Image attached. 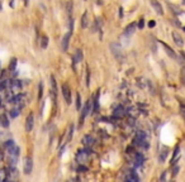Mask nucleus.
<instances>
[{
    "label": "nucleus",
    "instance_id": "obj_1",
    "mask_svg": "<svg viewBox=\"0 0 185 182\" xmlns=\"http://www.w3.org/2000/svg\"><path fill=\"white\" fill-rule=\"evenodd\" d=\"M109 48H110V51H112V53H113V56L116 57V59L118 62H124V52H123V47L119 44V43H110L109 46Z\"/></svg>",
    "mask_w": 185,
    "mask_h": 182
},
{
    "label": "nucleus",
    "instance_id": "obj_2",
    "mask_svg": "<svg viewBox=\"0 0 185 182\" xmlns=\"http://www.w3.org/2000/svg\"><path fill=\"white\" fill-rule=\"evenodd\" d=\"M133 145L137 147H148L147 139H146V134L143 132H138L136 136L133 138Z\"/></svg>",
    "mask_w": 185,
    "mask_h": 182
},
{
    "label": "nucleus",
    "instance_id": "obj_3",
    "mask_svg": "<svg viewBox=\"0 0 185 182\" xmlns=\"http://www.w3.org/2000/svg\"><path fill=\"white\" fill-rule=\"evenodd\" d=\"M90 153H91V149H89V148H86L84 150H79L78 154H76V161H78L79 163H85L89 158Z\"/></svg>",
    "mask_w": 185,
    "mask_h": 182
},
{
    "label": "nucleus",
    "instance_id": "obj_4",
    "mask_svg": "<svg viewBox=\"0 0 185 182\" xmlns=\"http://www.w3.org/2000/svg\"><path fill=\"white\" fill-rule=\"evenodd\" d=\"M61 90H62V95H64L66 104H71V90H70L67 83H64L61 86Z\"/></svg>",
    "mask_w": 185,
    "mask_h": 182
},
{
    "label": "nucleus",
    "instance_id": "obj_5",
    "mask_svg": "<svg viewBox=\"0 0 185 182\" xmlns=\"http://www.w3.org/2000/svg\"><path fill=\"white\" fill-rule=\"evenodd\" d=\"M91 111V101H86L85 105H84V108H82V111H81V117H80V125L82 124V120H84V118L85 117H88L89 113Z\"/></svg>",
    "mask_w": 185,
    "mask_h": 182
},
{
    "label": "nucleus",
    "instance_id": "obj_6",
    "mask_svg": "<svg viewBox=\"0 0 185 182\" xmlns=\"http://www.w3.org/2000/svg\"><path fill=\"white\" fill-rule=\"evenodd\" d=\"M33 170V161H32V157H27L26 161H24V173L26 174H30V172H32Z\"/></svg>",
    "mask_w": 185,
    "mask_h": 182
},
{
    "label": "nucleus",
    "instance_id": "obj_7",
    "mask_svg": "<svg viewBox=\"0 0 185 182\" xmlns=\"http://www.w3.org/2000/svg\"><path fill=\"white\" fill-rule=\"evenodd\" d=\"M160 43L162 44V47L165 48V52L167 53V56H169V57H171V58H174V59H177V57H179V56H177L175 52L173 51V48L170 47L169 44H166V43H164V42H160Z\"/></svg>",
    "mask_w": 185,
    "mask_h": 182
},
{
    "label": "nucleus",
    "instance_id": "obj_8",
    "mask_svg": "<svg viewBox=\"0 0 185 182\" xmlns=\"http://www.w3.org/2000/svg\"><path fill=\"white\" fill-rule=\"evenodd\" d=\"M33 124H34V117L33 114H29L26 119V132H32Z\"/></svg>",
    "mask_w": 185,
    "mask_h": 182
},
{
    "label": "nucleus",
    "instance_id": "obj_9",
    "mask_svg": "<svg viewBox=\"0 0 185 182\" xmlns=\"http://www.w3.org/2000/svg\"><path fill=\"white\" fill-rule=\"evenodd\" d=\"M71 34H72V32L70 30V32L66 33L65 37L62 38V51H64V52H66L69 50V42H70V37H71Z\"/></svg>",
    "mask_w": 185,
    "mask_h": 182
},
{
    "label": "nucleus",
    "instance_id": "obj_10",
    "mask_svg": "<svg viewBox=\"0 0 185 182\" xmlns=\"http://www.w3.org/2000/svg\"><path fill=\"white\" fill-rule=\"evenodd\" d=\"M22 89V82L19 80H12V83H10V91L13 92H18V91Z\"/></svg>",
    "mask_w": 185,
    "mask_h": 182
},
{
    "label": "nucleus",
    "instance_id": "obj_11",
    "mask_svg": "<svg viewBox=\"0 0 185 182\" xmlns=\"http://www.w3.org/2000/svg\"><path fill=\"white\" fill-rule=\"evenodd\" d=\"M125 113H127V111H125V109L123 106H122V105H119V106H117L116 108V110H114V113H113V115H114V118H123L124 115H125Z\"/></svg>",
    "mask_w": 185,
    "mask_h": 182
},
{
    "label": "nucleus",
    "instance_id": "obj_12",
    "mask_svg": "<svg viewBox=\"0 0 185 182\" xmlns=\"http://www.w3.org/2000/svg\"><path fill=\"white\" fill-rule=\"evenodd\" d=\"M173 39L177 47H183L184 46V39L181 38V36L177 32H173Z\"/></svg>",
    "mask_w": 185,
    "mask_h": 182
},
{
    "label": "nucleus",
    "instance_id": "obj_13",
    "mask_svg": "<svg viewBox=\"0 0 185 182\" xmlns=\"http://www.w3.org/2000/svg\"><path fill=\"white\" fill-rule=\"evenodd\" d=\"M136 28H137V24H136V23L128 24V26L125 27V29H124L123 36H131V34H133V33H134V30H136Z\"/></svg>",
    "mask_w": 185,
    "mask_h": 182
},
{
    "label": "nucleus",
    "instance_id": "obj_14",
    "mask_svg": "<svg viewBox=\"0 0 185 182\" xmlns=\"http://www.w3.org/2000/svg\"><path fill=\"white\" fill-rule=\"evenodd\" d=\"M151 5L153 6V9L156 10V13H157L159 15H162L164 14V9H162L161 4H160L157 0H151Z\"/></svg>",
    "mask_w": 185,
    "mask_h": 182
},
{
    "label": "nucleus",
    "instance_id": "obj_15",
    "mask_svg": "<svg viewBox=\"0 0 185 182\" xmlns=\"http://www.w3.org/2000/svg\"><path fill=\"white\" fill-rule=\"evenodd\" d=\"M56 94H57V86H56V80L55 76H51V95L53 97V100H56Z\"/></svg>",
    "mask_w": 185,
    "mask_h": 182
},
{
    "label": "nucleus",
    "instance_id": "obj_16",
    "mask_svg": "<svg viewBox=\"0 0 185 182\" xmlns=\"http://www.w3.org/2000/svg\"><path fill=\"white\" fill-rule=\"evenodd\" d=\"M167 156H169V148H167V147H164L162 150L160 152V156H159L160 163H164V162H165L166 158H167Z\"/></svg>",
    "mask_w": 185,
    "mask_h": 182
},
{
    "label": "nucleus",
    "instance_id": "obj_17",
    "mask_svg": "<svg viewBox=\"0 0 185 182\" xmlns=\"http://www.w3.org/2000/svg\"><path fill=\"white\" fill-rule=\"evenodd\" d=\"M72 61H74V66L76 63H80V62L82 61V51L81 50H76L75 51V54H74V58H72Z\"/></svg>",
    "mask_w": 185,
    "mask_h": 182
},
{
    "label": "nucleus",
    "instance_id": "obj_18",
    "mask_svg": "<svg viewBox=\"0 0 185 182\" xmlns=\"http://www.w3.org/2000/svg\"><path fill=\"white\" fill-rule=\"evenodd\" d=\"M82 144L85 145V147H91L94 144V138L90 134H86L82 138Z\"/></svg>",
    "mask_w": 185,
    "mask_h": 182
},
{
    "label": "nucleus",
    "instance_id": "obj_19",
    "mask_svg": "<svg viewBox=\"0 0 185 182\" xmlns=\"http://www.w3.org/2000/svg\"><path fill=\"white\" fill-rule=\"evenodd\" d=\"M99 95L100 92L98 91L95 97H94V105H93V113H98V110H99Z\"/></svg>",
    "mask_w": 185,
    "mask_h": 182
},
{
    "label": "nucleus",
    "instance_id": "obj_20",
    "mask_svg": "<svg viewBox=\"0 0 185 182\" xmlns=\"http://www.w3.org/2000/svg\"><path fill=\"white\" fill-rule=\"evenodd\" d=\"M0 125L4 128H8L9 127V119L5 114H0Z\"/></svg>",
    "mask_w": 185,
    "mask_h": 182
},
{
    "label": "nucleus",
    "instance_id": "obj_21",
    "mask_svg": "<svg viewBox=\"0 0 185 182\" xmlns=\"http://www.w3.org/2000/svg\"><path fill=\"white\" fill-rule=\"evenodd\" d=\"M125 180H127V181H132V182H137L139 178H138L137 174H136V172L131 171V172H128V174L125 176Z\"/></svg>",
    "mask_w": 185,
    "mask_h": 182
},
{
    "label": "nucleus",
    "instance_id": "obj_22",
    "mask_svg": "<svg viewBox=\"0 0 185 182\" xmlns=\"http://www.w3.org/2000/svg\"><path fill=\"white\" fill-rule=\"evenodd\" d=\"M142 163H143V156L139 154V153H137L136 157H134V166L136 167H139V166H142Z\"/></svg>",
    "mask_w": 185,
    "mask_h": 182
},
{
    "label": "nucleus",
    "instance_id": "obj_23",
    "mask_svg": "<svg viewBox=\"0 0 185 182\" xmlns=\"http://www.w3.org/2000/svg\"><path fill=\"white\" fill-rule=\"evenodd\" d=\"M72 133H74V124H70L69 132H67V138H66V143L71 142V139H72Z\"/></svg>",
    "mask_w": 185,
    "mask_h": 182
},
{
    "label": "nucleus",
    "instance_id": "obj_24",
    "mask_svg": "<svg viewBox=\"0 0 185 182\" xmlns=\"http://www.w3.org/2000/svg\"><path fill=\"white\" fill-rule=\"evenodd\" d=\"M19 114H20V108H18V106H17L15 109H12V110L9 111V115H10L12 118H17Z\"/></svg>",
    "mask_w": 185,
    "mask_h": 182
},
{
    "label": "nucleus",
    "instance_id": "obj_25",
    "mask_svg": "<svg viewBox=\"0 0 185 182\" xmlns=\"http://www.w3.org/2000/svg\"><path fill=\"white\" fill-rule=\"evenodd\" d=\"M179 153H180V149H179V147H177V148H175V150H174V157L171 159V166L175 164V161L177 159V157H179Z\"/></svg>",
    "mask_w": 185,
    "mask_h": 182
},
{
    "label": "nucleus",
    "instance_id": "obj_26",
    "mask_svg": "<svg viewBox=\"0 0 185 182\" xmlns=\"http://www.w3.org/2000/svg\"><path fill=\"white\" fill-rule=\"evenodd\" d=\"M180 82H181V85L185 86V67L180 70Z\"/></svg>",
    "mask_w": 185,
    "mask_h": 182
},
{
    "label": "nucleus",
    "instance_id": "obj_27",
    "mask_svg": "<svg viewBox=\"0 0 185 182\" xmlns=\"http://www.w3.org/2000/svg\"><path fill=\"white\" fill-rule=\"evenodd\" d=\"M13 145H15V143H14L13 139H8V141H5L4 142V147L6 149H9V148H12Z\"/></svg>",
    "mask_w": 185,
    "mask_h": 182
},
{
    "label": "nucleus",
    "instance_id": "obj_28",
    "mask_svg": "<svg viewBox=\"0 0 185 182\" xmlns=\"http://www.w3.org/2000/svg\"><path fill=\"white\" fill-rule=\"evenodd\" d=\"M76 109H81V97H80L79 94H76Z\"/></svg>",
    "mask_w": 185,
    "mask_h": 182
},
{
    "label": "nucleus",
    "instance_id": "obj_29",
    "mask_svg": "<svg viewBox=\"0 0 185 182\" xmlns=\"http://www.w3.org/2000/svg\"><path fill=\"white\" fill-rule=\"evenodd\" d=\"M86 19H88V13L85 12V14L82 15V20H81V27L85 28L86 26H88V22H86Z\"/></svg>",
    "mask_w": 185,
    "mask_h": 182
},
{
    "label": "nucleus",
    "instance_id": "obj_30",
    "mask_svg": "<svg viewBox=\"0 0 185 182\" xmlns=\"http://www.w3.org/2000/svg\"><path fill=\"white\" fill-rule=\"evenodd\" d=\"M15 66H17V59L13 58L12 62H10V66H9V71H15Z\"/></svg>",
    "mask_w": 185,
    "mask_h": 182
},
{
    "label": "nucleus",
    "instance_id": "obj_31",
    "mask_svg": "<svg viewBox=\"0 0 185 182\" xmlns=\"http://www.w3.org/2000/svg\"><path fill=\"white\" fill-rule=\"evenodd\" d=\"M86 171H88V167H85L82 163H81V166L78 167V172L79 173H84V172H86Z\"/></svg>",
    "mask_w": 185,
    "mask_h": 182
},
{
    "label": "nucleus",
    "instance_id": "obj_32",
    "mask_svg": "<svg viewBox=\"0 0 185 182\" xmlns=\"http://www.w3.org/2000/svg\"><path fill=\"white\" fill-rule=\"evenodd\" d=\"M47 44H48V38L47 37H43V38H42V43H41L42 48H46Z\"/></svg>",
    "mask_w": 185,
    "mask_h": 182
},
{
    "label": "nucleus",
    "instance_id": "obj_33",
    "mask_svg": "<svg viewBox=\"0 0 185 182\" xmlns=\"http://www.w3.org/2000/svg\"><path fill=\"white\" fill-rule=\"evenodd\" d=\"M180 114H181V117L185 119V105L183 103L180 104Z\"/></svg>",
    "mask_w": 185,
    "mask_h": 182
},
{
    "label": "nucleus",
    "instance_id": "obj_34",
    "mask_svg": "<svg viewBox=\"0 0 185 182\" xmlns=\"http://www.w3.org/2000/svg\"><path fill=\"white\" fill-rule=\"evenodd\" d=\"M66 9H67V14H69V15H71V12H72V1H69V3H67V8H66Z\"/></svg>",
    "mask_w": 185,
    "mask_h": 182
},
{
    "label": "nucleus",
    "instance_id": "obj_35",
    "mask_svg": "<svg viewBox=\"0 0 185 182\" xmlns=\"http://www.w3.org/2000/svg\"><path fill=\"white\" fill-rule=\"evenodd\" d=\"M137 27L139 28V29H143V27H145V19H139Z\"/></svg>",
    "mask_w": 185,
    "mask_h": 182
},
{
    "label": "nucleus",
    "instance_id": "obj_36",
    "mask_svg": "<svg viewBox=\"0 0 185 182\" xmlns=\"http://www.w3.org/2000/svg\"><path fill=\"white\" fill-rule=\"evenodd\" d=\"M42 94H43V85L39 83V92H38V99H41L42 97Z\"/></svg>",
    "mask_w": 185,
    "mask_h": 182
},
{
    "label": "nucleus",
    "instance_id": "obj_37",
    "mask_svg": "<svg viewBox=\"0 0 185 182\" xmlns=\"http://www.w3.org/2000/svg\"><path fill=\"white\" fill-rule=\"evenodd\" d=\"M177 171H179V167H174V168H173V177H175L176 176V174H177Z\"/></svg>",
    "mask_w": 185,
    "mask_h": 182
},
{
    "label": "nucleus",
    "instance_id": "obj_38",
    "mask_svg": "<svg viewBox=\"0 0 185 182\" xmlns=\"http://www.w3.org/2000/svg\"><path fill=\"white\" fill-rule=\"evenodd\" d=\"M155 24H156L155 20H151V22H148V27L150 28H153V27H155Z\"/></svg>",
    "mask_w": 185,
    "mask_h": 182
},
{
    "label": "nucleus",
    "instance_id": "obj_39",
    "mask_svg": "<svg viewBox=\"0 0 185 182\" xmlns=\"http://www.w3.org/2000/svg\"><path fill=\"white\" fill-rule=\"evenodd\" d=\"M165 178H166V171H165V172H164V173L161 174V177H160V181H164V180H165Z\"/></svg>",
    "mask_w": 185,
    "mask_h": 182
},
{
    "label": "nucleus",
    "instance_id": "obj_40",
    "mask_svg": "<svg viewBox=\"0 0 185 182\" xmlns=\"http://www.w3.org/2000/svg\"><path fill=\"white\" fill-rule=\"evenodd\" d=\"M24 4H26V5H28V0H24Z\"/></svg>",
    "mask_w": 185,
    "mask_h": 182
},
{
    "label": "nucleus",
    "instance_id": "obj_41",
    "mask_svg": "<svg viewBox=\"0 0 185 182\" xmlns=\"http://www.w3.org/2000/svg\"><path fill=\"white\" fill-rule=\"evenodd\" d=\"M3 9V6H1V0H0V10Z\"/></svg>",
    "mask_w": 185,
    "mask_h": 182
},
{
    "label": "nucleus",
    "instance_id": "obj_42",
    "mask_svg": "<svg viewBox=\"0 0 185 182\" xmlns=\"http://www.w3.org/2000/svg\"><path fill=\"white\" fill-rule=\"evenodd\" d=\"M0 181H1V177H0Z\"/></svg>",
    "mask_w": 185,
    "mask_h": 182
},
{
    "label": "nucleus",
    "instance_id": "obj_43",
    "mask_svg": "<svg viewBox=\"0 0 185 182\" xmlns=\"http://www.w3.org/2000/svg\"><path fill=\"white\" fill-rule=\"evenodd\" d=\"M184 30H185V27H184Z\"/></svg>",
    "mask_w": 185,
    "mask_h": 182
}]
</instances>
